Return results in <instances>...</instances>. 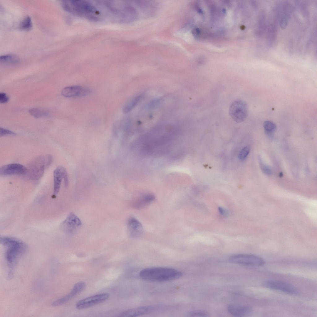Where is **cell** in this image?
<instances>
[{"label": "cell", "instance_id": "1", "mask_svg": "<svg viewBox=\"0 0 317 317\" xmlns=\"http://www.w3.org/2000/svg\"><path fill=\"white\" fill-rule=\"evenodd\" d=\"M0 243L7 248L5 257L9 267L8 278H12L19 257L26 251V246L18 239L9 237L0 238Z\"/></svg>", "mask_w": 317, "mask_h": 317}, {"label": "cell", "instance_id": "2", "mask_svg": "<svg viewBox=\"0 0 317 317\" xmlns=\"http://www.w3.org/2000/svg\"><path fill=\"white\" fill-rule=\"evenodd\" d=\"M183 274L181 271L174 268L156 267L142 269L139 276L141 279L146 281L162 282L178 279Z\"/></svg>", "mask_w": 317, "mask_h": 317}, {"label": "cell", "instance_id": "3", "mask_svg": "<svg viewBox=\"0 0 317 317\" xmlns=\"http://www.w3.org/2000/svg\"><path fill=\"white\" fill-rule=\"evenodd\" d=\"M63 9L73 14L93 21L100 19L99 12L93 4L81 0H66L62 2Z\"/></svg>", "mask_w": 317, "mask_h": 317}, {"label": "cell", "instance_id": "4", "mask_svg": "<svg viewBox=\"0 0 317 317\" xmlns=\"http://www.w3.org/2000/svg\"><path fill=\"white\" fill-rule=\"evenodd\" d=\"M52 161L51 156L41 155L38 156L31 161L27 168V174L31 180H37L43 176L45 168L49 166Z\"/></svg>", "mask_w": 317, "mask_h": 317}, {"label": "cell", "instance_id": "5", "mask_svg": "<svg viewBox=\"0 0 317 317\" xmlns=\"http://www.w3.org/2000/svg\"><path fill=\"white\" fill-rule=\"evenodd\" d=\"M262 286L266 288L280 291L289 294H297V289L290 284L284 281L275 280H269L262 282Z\"/></svg>", "mask_w": 317, "mask_h": 317}, {"label": "cell", "instance_id": "6", "mask_svg": "<svg viewBox=\"0 0 317 317\" xmlns=\"http://www.w3.org/2000/svg\"><path fill=\"white\" fill-rule=\"evenodd\" d=\"M248 111L247 104L244 101L239 100L233 102L229 108V114L236 122L241 123L246 117Z\"/></svg>", "mask_w": 317, "mask_h": 317}, {"label": "cell", "instance_id": "7", "mask_svg": "<svg viewBox=\"0 0 317 317\" xmlns=\"http://www.w3.org/2000/svg\"><path fill=\"white\" fill-rule=\"evenodd\" d=\"M229 260L233 263L253 266H261L265 263L264 260L261 257L250 254H235L229 258Z\"/></svg>", "mask_w": 317, "mask_h": 317}, {"label": "cell", "instance_id": "8", "mask_svg": "<svg viewBox=\"0 0 317 317\" xmlns=\"http://www.w3.org/2000/svg\"><path fill=\"white\" fill-rule=\"evenodd\" d=\"M82 222L80 219L73 213H69L60 225L62 230L68 234L75 233L80 228Z\"/></svg>", "mask_w": 317, "mask_h": 317}, {"label": "cell", "instance_id": "9", "mask_svg": "<svg viewBox=\"0 0 317 317\" xmlns=\"http://www.w3.org/2000/svg\"><path fill=\"white\" fill-rule=\"evenodd\" d=\"M109 296L108 293H103L88 297L78 302L76 305V308L81 310L105 302Z\"/></svg>", "mask_w": 317, "mask_h": 317}, {"label": "cell", "instance_id": "10", "mask_svg": "<svg viewBox=\"0 0 317 317\" xmlns=\"http://www.w3.org/2000/svg\"><path fill=\"white\" fill-rule=\"evenodd\" d=\"M160 309L156 306H145L135 307L127 310L119 315L120 317H137L155 312Z\"/></svg>", "mask_w": 317, "mask_h": 317}, {"label": "cell", "instance_id": "11", "mask_svg": "<svg viewBox=\"0 0 317 317\" xmlns=\"http://www.w3.org/2000/svg\"><path fill=\"white\" fill-rule=\"evenodd\" d=\"M53 178V193L54 195H56L60 190L63 179L64 180L65 186L68 185V177L66 169L61 166L57 167L54 172Z\"/></svg>", "mask_w": 317, "mask_h": 317}, {"label": "cell", "instance_id": "12", "mask_svg": "<svg viewBox=\"0 0 317 317\" xmlns=\"http://www.w3.org/2000/svg\"><path fill=\"white\" fill-rule=\"evenodd\" d=\"M27 172L26 167L17 163L7 164L1 167L0 168V174L2 176L25 174Z\"/></svg>", "mask_w": 317, "mask_h": 317}, {"label": "cell", "instance_id": "13", "mask_svg": "<svg viewBox=\"0 0 317 317\" xmlns=\"http://www.w3.org/2000/svg\"><path fill=\"white\" fill-rule=\"evenodd\" d=\"M90 90L78 85L67 86L62 91V95L65 97L73 98L84 96L88 95Z\"/></svg>", "mask_w": 317, "mask_h": 317}, {"label": "cell", "instance_id": "14", "mask_svg": "<svg viewBox=\"0 0 317 317\" xmlns=\"http://www.w3.org/2000/svg\"><path fill=\"white\" fill-rule=\"evenodd\" d=\"M85 287V284L83 282H79L76 283L70 293L64 297L54 302L52 304L53 306L63 305L71 300L82 291Z\"/></svg>", "mask_w": 317, "mask_h": 317}, {"label": "cell", "instance_id": "15", "mask_svg": "<svg viewBox=\"0 0 317 317\" xmlns=\"http://www.w3.org/2000/svg\"><path fill=\"white\" fill-rule=\"evenodd\" d=\"M127 229L129 236L132 238L140 237L143 232V228L141 223L136 219L132 217L128 220Z\"/></svg>", "mask_w": 317, "mask_h": 317}, {"label": "cell", "instance_id": "16", "mask_svg": "<svg viewBox=\"0 0 317 317\" xmlns=\"http://www.w3.org/2000/svg\"><path fill=\"white\" fill-rule=\"evenodd\" d=\"M227 309L230 314L236 317L247 316L252 312L251 308L246 305L232 304L229 305Z\"/></svg>", "mask_w": 317, "mask_h": 317}, {"label": "cell", "instance_id": "17", "mask_svg": "<svg viewBox=\"0 0 317 317\" xmlns=\"http://www.w3.org/2000/svg\"><path fill=\"white\" fill-rule=\"evenodd\" d=\"M135 3L140 10L146 15H154L157 10V4L154 1H137Z\"/></svg>", "mask_w": 317, "mask_h": 317}, {"label": "cell", "instance_id": "18", "mask_svg": "<svg viewBox=\"0 0 317 317\" xmlns=\"http://www.w3.org/2000/svg\"><path fill=\"white\" fill-rule=\"evenodd\" d=\"M155 199V197L152 194L147 193L141 195L134 200L133 206L135 208L139 209L147 206Z\"/></svg>", "mask_w": 317, "mask_h": 317}, {"label": "cell", "instance_id": "19", "mask_svg": "<svg viewBox=\"0 0 317 317\" xmlns=\"http://www.w3.org/2000/svg\"><path fill=\"white\" fill-rule=\"evenodd\" d=\"M141 98V96L139 95L135 97L128 102L123 107V112L124 113H126L129 112L138 104Z\"/></svg>", "mask_w": 317, "mask_h": 317}, {"label": "cell", "instance_id": "20", "mask_svg": "<svg viewBox=\"0 0 317 317\" xmlns=\"http://www.w3.org/2000/svg\"><path fill=\"white\" fill-rule=\"evenodd\" d=\"M1 63H16L20 61L19 57L15 54H9L1 56L0 57Z\"/></svg>", "mask_w": 317, "mask_h": 317}, {"label": "cell", "instance_id": "21", "mask_svg": "<svg viewBox=\"0 0 317 317\" xmlns=\"http://www.w3.org/2000/svg\"><path fill=\"white\" fill-rule=\"evenodd\" d=\"M29 111L31 115L37 118L47 116L48 115L47 111L38 108H32Z\"/></svg>", "mask_w": 317, "mask_h": 317}, {"label": "cell", "instance_id": "22", "mask_svg": "<svg viewBox=\"0 0 317 317\" xmlns=\"http://www.w3.org/2000/svg\"><path fill=\"white\" fill-rule=\"evenodd\" d=\"M33 26L32 22L30 17L27 16L23 20L20 25L21 30L28 31L31 29Z\"/></svg>", "mask_w": 317, "mask_h": 317}, {"label": "cell", "instance_id": "23", "mask_svg": "<svg viewBox=\"0 0 317 317\" xmlns=\"http://www.w3.org/2000/svg\"><path fill=\"white\" fill-rule=\"evenodd\" d=\"M263 127L265 131L268 134L273 132L276 129V125L275 124L272 122L268 120L264 122Z\"/></svg>", "mask_w": 317, "mask_h": 317}, {"label": "cell", "instance_id": "24", "mask_svg": "<svg viewBox=\"0 0 317 317\" xmlns=\"http://www.w3.org/2000/svg\"><path fill=\"white\" fill-rule=\"evenodd\" d=\"M259 162L260 167L262 172L267 175H271L273 173L271 168L270 166L263 164L260 158H259Z\"/></svg>", "mask_w": 317, "mask_h": 317}, {"label": "cell", "instance_id": "25", "mask_svg": "<svg viewBox=\"0 0 317 317\" xmlns=\"http://www.w3.org/2000/svg\"><path fill=\"white\" fill-rule=\"evenodd\" d=\"M250 148L249 146H246L244 147L239 153L238 155L239 159L241 161L244 160L248 155L250 152Z\"/></svg>", "mask_w": 317, "mask_h": 317}, {"label": "cell", "instance_id": "26", "mask_svg": "<svg viewBox=\"0 0 317 317\" xmlns=\"http://www.w3.org/2000/svg\"><path fill=\"white\" fill-rule=\"evenodd\" d=\"M190 316L192 317H207V313L203 311L195 310L190 312L189 313Z\"/></svg>", "mask_w": 317, "mask_h": 317}, {"label": "cell", "instance_id": "27", "mask_svg": "<svg viewBox=\"0 0 317 317\" xmlns=\"http://www.w3.org/2000/svg\"><path fill=\"white\" fill-rule=\"evenodd\" d=\"M15 134V133L10 130L2 128H0V137L8 135H14Z\"/></svg>", "mask_w": 317, "mask_h": 317}, {"label": "cell", "instance_id": "28", "mask_svg": "<svg viewBox=\"0 0 317 317\" xmlns=\"http://www.w3.org/2000/svg\"><path fill=\"white\" fill-rule=\"evenodd\" d=\"M9 100V97L4 93H0V102L3 103L7 102Z\"/></svg>", "mask_w": 317, "mask_h": 317}, {"label": "cell", "instance_id": "29", "mask_svg": "<svg viewBox=\"0 0 317 317\" xmlns=\"http://www.w3.org/2000/svg\"><path fill=\"white\" fill-rule=\"evenodd\" d=\"M279 176L280 177H282L283 176V173L282 172H280L279 174Z\"/></svg>", "mask_w": 317, "mask_h": 317}]
</instances>
